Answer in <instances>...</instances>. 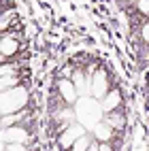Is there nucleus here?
<instances>
[{
  "mask_svg": "<svg viewBox=\"0 0 149 151\" xmlns=\"http://www.w3.org/2000/svg\"><path fill=\"white\" fill-rule=\"evenodd\" d=\"M89 94H92V98H96V100H102L109 94V79H107V73L102 68L94 70L92 83H89Z\"/></svg>",
  "mask_w": 149,
  "mask_h": 151,
  "instance_id": "3",
  "label": "nucleus"
},
{
  "mask_svg": "<svg viewBox=\"0 0 149 151\" xmlns=\"http://www.w3.org/2000/svg\"><path fill=\"white\" fill-rule=\"evenodd\" d=\"M17 41H15V38H11V36H2V47H0V49H2V58L6 60L9 55H15L17 53Z\"/></svg>",
  "mask_w": 149,
  "mask_h": 151,
  "instance_id": "10",
  "label": "nucleus"
},
{
  "mask_svg": "<svg viewBox=\"0 0 149 151\" xmlns=\"http://www.w3.org/2000/svg\"><path fill=\"white\" fill-rule=\"evenodd\" d=\"M119 102H122V94L117 89H111L102 100H100V106H102V113H111V111L119 109Z\"/></svg>",
  "mask_w": 149,
  "mask_h": 151,
  "instance_id": "7",
  "label": "nucleus"
},
{
  "mask_svg": "<svg viewBox=\"0 0 149 151\" xmlns=\"http://www.w3.org/2000/svg\"><path fill=\"white\" fill-rule=\"evenodd\" d=\"M58 89H60V96H62V100L66 104H73L75 100H77V96H79V92H77V85L73 83V79H60L58 81Z\"/></svg>",
  "mask_w": 149,
  "mask_h": 151,
  "instance_id": "5",
  "label": "nucleus"
},
{
  "mask_svg": "<svg viewBox=\"0 0 149 151\" xmlns=\"http://www.w3.org/2000/svg\"><path fill=\"white\" fill-rule=\"evenodd\" d=\"M143 38H145V41L149 43V22H147V24L143 26Z\"/></svg>",
  "mask_w": 149,
  "mask_h": 151,
  "instance_id": "15",
  "label": "nucleus"
},
{
  "mask_svg": "<svg viewBox=\"0 0 149 151\" xmlns=\"http://www.w3.org/2000/svg\"><path fill=\"white\" fill-rule=\"evenodd\" d=\"M113 130H115V128H111L107 122H98L96 128H94V136H96L98 143H109V140L115 136V134H113Z\"/></svg>",
  "mask_w": 149,
  "mask_h": 151,
  "instance_id": "8",
  "label": "nucleus"
},
{
  "mask_svg": "<svg viewBox=\"0 0 149 151\" xmlns=\"http://www.w3.org/2000/svg\"><path fill=\"white\" fill-rule=\"evenodd\" d=\"M87 151H98V147H89V149H87Z\"/></svg>",
  "mask_w": 149,
  "mask_h": 151,
  "instance_id": "17",
  "label": "nucleus"
},
{
  "mask_svg": "<svg viewBox=\"0 0 149 151\" xmlns=\"http://www.w3.org/2000/svg\"><path fill=\"white\" fill-rule=\"evenodd\" d=\"M2 151H26L24 143H6L2 145Z\"/></svg>",
  "mask_w": 149,
  "mask_h": 151,
  "instance_id": "13",
  "label": "nucleus"
},
{
  "mask_svg": "<svg viewBox=\"0 0 149 151\" xmlns=\"http://www.w3.org/2000/svg\"><path fill=\"white\" fill-rule=\"evenodd\" d=\"M85 134V126H79V124H71L62 134H60V147L62 149H73V145H75V140L79 138V136H83Z\"/></svg>",
  "mask_w": 149,
  "mask_h": 151,
  "instance_id": "4",
  "label": "nucleus"
},
{
  "mask_svg": "<svg viewBox=\"0 0 149 151\" xmlns=\"http://www.w3.org/2000/svg\"><path fill=\"white\" fill-rule=\"evenodd\" d=\"M30 136L24 128H15V126H9V128H2V145L6 143H26Z\"/></svg>",
  "mask_w": 149,
  "mask_h": 151,
  "instance_id": "6",
  "label": "nucleus"
},
{
  "mask_svg": "<svg viewBox=\"0 0 149 151\" xmlns=\"http://www.w3.org/2000/svg\"><path fill=\"white\" fill-rule=\"evenodd\" d=\"M104 122L115 130H122L126 126V117H124V113H119V111H111V113H104Z\"/></svg>",
  "mask_w": 149,
  "mask_h": 151,
  "instance_id": "9",
  "label": "nucleus"
},
{
  "mask_svg": "<svg viewBox=\"0 0 149 151\" xmlns=\"http://www.w3.org/2000/svg\"><path fill=\"white\" fill-rule=\"evenodd\" d=\"M138 6L145 9V11H149V2H145V0H141V2H138Z\"/></svg>",
  "mask_w": 149,
  "mask_h": 151,
  "instance_id": "16",
  "label": "nucleus"
},
{
  "mask_svg": "<svg viewBox=\"0 0 149 151\" xmlns=\"http://www.w3.org/2000/svg\"><path fill=\"white\" fill-rule=\"evenodd\" d=\"M98 151H113V147L109 143H98Z\"/></svg>",
  "mask_w": 149,
  "mask_h": 151,
  "instance_id": "14",
  "label": "nucleus"
},
{
  "mask_svg": "<svg viewBox=\"0 0 149 151\" xmlns=\"http://www.w3.org/2000/svg\"><path fill=\"white\" fill-rule=\"evenodd\" d=\"M100 115H102V106L100 102H96V98H81L77 104V117L85 128L94 130L96 124L100 122Z\"/></svg>",
  "mask_w": 149,
  "mask_h": 151,
  "instance_id": "1",
  "label": "nucleus"
},
{
  "mask_svg": "<svg viewBox=\"0 0 149 151\" xmlns=\"http://www.w3.org/2000/svg\"><path fill=\"white\" fill-rule=\"evenodd\" d=\"M13 87H17V77L15 75H4L2 77V92L13 89Z\"/></svg>",
  "mask_w": 149,
  "mask_h": 151,
  "instance_id": "12",
  "label": "nucleus"
},
{
  "mask_svg": "<svg viewBox=\"0 0 149 151\" xmlns=\"http://www.w3.org/2000/svg\"><path fill=\"white\" fill-rule=\"evenodd\" d=\"M26 102H28L26 87L17 85L13 89H6V92H2V115H11L15 111H22Z\"/></svg>",
  "mask_w": 149,
  "mask_h": 151,
  "instance_id": "2",
  "label": "nucleus"
},
{
  "mask_svg": "<svg viewBox=\"0 0 149 151\" xmlns=\"http://www.w3.org/2000/svg\"><path fill=\"white\" fill-rule=\"evenodd\" d=\"M89 149V138L83 134V136H79L75 140V145H73V151H87Z\"/></svg>",
  "mask_w": 149,
  "mask_h": 151,
  "instance_id": "11",
  "label": "nucleus"
}]
</instances>
